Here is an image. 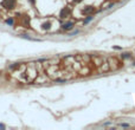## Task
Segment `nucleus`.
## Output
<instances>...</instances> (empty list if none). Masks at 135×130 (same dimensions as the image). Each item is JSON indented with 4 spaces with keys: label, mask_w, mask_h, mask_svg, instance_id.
Returning <instances> with one entry per match:
<instances>
[{
    "label": "nucleus",
    "mask_w": 135,
    "mask_h": 130,
    "mask_svg": "<svg viewBox=\"0 0 135 130\" xmlns=\"http://www.w3.org/2000/svg\"><path fill=\"white\" fill-rule=\"evenodd\" d=\"M29 1H30L31 4H33V5H34V2H36V0H29Z\"/></svg>",
    "instance_id": "nucleus-11"
},
{
    "label": "nucleus",
    "mask_w": 135,
    "mask_h": 130,
    "mask_svg": "<svg viewBox=\"0 0 135 130\" xmlns=\"http://www.w3.org/2000/svg\"><path fill=\"white\" fill-rule=\"evenodd\" d=\"M16 4H17L16 0H2L1 6L5 7L6 10H13L16 7Z\"/></svg>",
    "instance_id": "nucleus-1"
},
{
    "label": "nucleus",
    "mask_w": 135,
    "mask_h": 130,
    "mask_svg": "<svg viewBox=\"0 0 135 130\" xmlns=\"http://www.w3.org/2000/svg\"><path fill=\"white\" fill-rule=\"evenodd\" d=\"M73 27V23H71V21H69V23H65V24H63L62 25V29L63 30H65V31H69V30H71Z\"/></svg>",
    "instance_id": "nucleus-2"
},
{
    "label": "nucleus",
    "mask_w": 135,
    "mask_h": 130,
    "mask_svg": "<svg viewBox=\"0 0 135 130\" xmlns=\"http://www.w3.org/2000/svg\"><path fill=\"white\" fill-rule=\"evenodd\" d=\"M93 11H94L93 6H87V7L83 10V13H89V12H93Z\"/></svg>",
    "instance_id": "nucleus-5"
},
{
    "label": "nucleus",
    "mask_w": 135,
    "mask_h": 130,
    "mask_svg": "<svg viewBox=\"0 0 135 130\" xmlns=\"http://www.w3.org/2000/svg\"><path fill=\"white\" fill-rule=\"evenodd\" d=\"M91 19H93V17H88V18H87V19L84 20V24H87V23H89V21H90Z\"/></svg>",
    "instance_id": "nucleus-8"
},
{
    "label": "nucleus",
    "mask_w": 135,
    "mask_h": 130,
    "mask_svg": "<svg viewBox=\"0 0 135 130\" xmlns=\"http://www.w3.org/2000/svg\"><path fill=\"white\" fill-rule=\"evenodd\" d=\"M50 27H51V23L50 21H46V23L42 24V29L43 30H50Z\"/></svg>",
    "instance_id": "nucleus-4"
},
{
    "label": "nucleus",
    "mask_w": 135,
    "mask_h": 130,
    "mask_svg": "<svg viewBox=\"0 0 135 130\" xmlns=\"http://www.w3.org/2000/svg\"><path fill=\"white\" fill-rule=\"evenodd\" d=\"M121 127H125V128H126V127H129V124H126V123H123V124H121Z\"/></svg>",
    "instance_id": "nucleus-9"
},
{
    "label": "nucleus",
    "mask_w": 135,
    "mask_h": 130,
    "mask_svg": "<svg viewBox=\"0 0 135 130\" xmlns=\"http://www.w3.org/2000/svg\"><path fill=\"white\" fill-rule=\"evenodd\" d=\"M122 58H130V53H128V52L127 53H123L122 55Z\"/></svg>",
    "instance_id": "nucleus-7"
},
{
    "label": "nucleus",
    "mask_w": 135,
    "mask_h": 130,
    "mask_svg": "<svg viewBox=\"0 0 135 130\" xmlns=\"http://www.w3.org/2000/svg\"><path fill=\"white\" fill-rule=\"evenodd\" d=\"M75 2H81V1H83V0H73Z\"/></svg>",
    "instance_id": "nucleus-12"
},
{
    "label": "nucleus",
    "mask_w": 135,
    "mask_h": 130,
    "mask_svg": "<svg viewBox=\"0 0 135 130\" xmlns=\"http://www.w3.org/2000/svg\"><path fill=\"white\" fill-rule=\"evenodd\" d=\"M69 14H70V8H68V7L63 8V10L61 11V18H67Z\"/></svg>",
    "instance_id": "nucleus-3"
},
{
    "label": "nucleus",
    "mask_w": 135,
    "mask_h": 130,
    "mask_svg": "<svg viewBox=\"0 0 135 130\" xmlns=\"http://www.w3.org/2000/svg\"><path fill=\"white\" fill-rule=\"evenodd\" d=\"M0 129H5V125L4 124H0Z\"/></svg>",
    "instance_id": "nucleus-10"
},
{
    "label": "nucleus",
    "mask_w": 135,
    "mask_h": 130,
    "mask_svg": "<svg viewBox=\"0 0 135 130\" xmlns=\"http://www.w3.org/2000/svg\"><path fill=\"white\" fill-rule=\"evenodd\" d=\"M7 25H10V26H12L13 25V18H8V19H6V21H5Z\"/></svg>",
    "instance_id": "nucleus-6"
}]
</instances>
